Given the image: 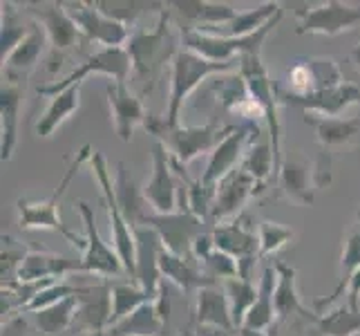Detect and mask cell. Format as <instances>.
<instances>
[{"label":"cell","instance_id":"d6986e66","mask_svg":"<svg viewBox=\"0 0 360 336\" xmlns=\"http://www.w3.org/2000/svg\"><path fill=\"white\" fill-rule=\"evenodd\" d=\"M105 97L110 104V117H112L119 139L123 144H130L132 132L139 126H146L148 117H150L143 108L141 97H136L128 88L126 81H108Z\"/></svg>","mask_w":360,"mask_h":336},{"label":"cell","instance_id":"7402d4cb","mask_svg":"<svg viewBox=\"0 0 360 336\" xmlns=\"http://www.w3.org/2000/svg\"><path fill=\"white\" fill-rule=\"evenodd\" d=\"M168 7L170 16H179L188 23L181 30L204 34L231 23L240 14L226 3H208V0H177V3H168Z\"/></svg>","mask_w":360,"mask_h":336},{"label":"cell","instance_id":"f6af8a7d","mask_svg":"<svg viewBox=\"0 0 360 336\" xmlns=\"http://www.w3.org/2000/svg\"><path fill=\"white\" fill-rule=\"evenodd\" d=\"M27 247L14 240L11 235H3V269H0V276H3V285H14L18 282V269L22 265V260L27 258Z\"/></svg>","mask_w":360,"mask_h":336},{"label":"cell","instance_id":"7dc6e473","mask_svg":"<svg viewBox=\"0 0 360 336\" xmlns=\"http://www.w3.org/2000/svg\"><path fill=\"white\" fill-rule=\"evenodd\" d=\"M27 323L25 318H9L7 323H3V336H27Z\"/></svg>","mask_w":360,"mask_h":336},{"label":"cell","instance_id":"5b68a950","mask_svg":"<svg viewBox=\"0 0 360 336\" xmlns=\"http://www.w3.org/2000/svg\"><path fill=\"white\" fill-rule=\"evenodd\" d=\"M224 72H235V63H215L200 56L193 49L184 47L170 61V94H168V110H166V123L168 126H179L181 110L186 99H188L208 77H219Z\"/></svg>","mask_w":360,"mask_h":336},{"label":"cell","instance_id":"9a60e30c","mask_svg":"<svg viewBox=\"0 0 360 336\" xmlns=\"http://www.w3.org/2000/svg\"><path fill=\"white\" fill-rule=\"evenodd\" d=\"M79 211L83 218L85 238H88V244H85V251L81 256L83 273H96V276L112 278L115 282H117V278H128L126 267H123L119 254L115 251V247H110L101 238V233H98L96 220H94V209L88 202L81 200Z\"/></svg>","mask_w":360,"mask_h":336},{"label":"cell","instance_id":"8fae6325","mask_svg":"<svg viewBox=\"0 0 360 336\" xmlns=\"http://www.w3.org/2000/svg\"><path fill=\"white\" fill-rule=\"evenodd\" d=\"M295 18H297L295 34L338 36L342 32H352L360 27V5L329 0V3L297 9Z\"/></svg>","mask_w":360,"mask_h":336},{"label":"cell","instance_id":"f546056e","mask_svg":"<svg viewBox=\"0 0 360 336\" xmlns=\"http://www.w3.org/2000/svg\"><path fill=\"white\" fill-rule=\"evenodd\" d=\"M112 180H115V195H117V202L123 211V216H126V220L132 224V229L141 227L146 216H150L153 211H148V202L143 197V191L134 184V180L130 178V170L126 168L123 161L117 164Z\"/></svg>","mask_w":360,"mask_h":336},{"label":"cell","instance_id":"f35d334b","mask_svg":"<svg viewBox=\"0 0 360 336\" xmlns=\"http://www.w3.org/2000/svg\"><path fill=\"white\" fill-rule=\"evenodd\" d=\"M316 332L320 336H358L360 334V312L347 303L316 318Z\"/></svg>","mask_w":360,"mask_h":336},{"label":"cell","instance_id":"f1b7e54d","mask_svg":"<svg viewBox=\"0 0 360 336\" xmlns=\"http://www.w3.org/2000/svg\"><path fill=\"white\" fill-rule=\"evenodd\" d=\"M276 285H278V271L276 265H266L262 278H259V287H257V301L251 307V312L246 314L244 325L246 330L253 332H269V328L278 321L276 316V303H273V294H276Z\"/></svg>","mask_w":360,"mask_h":336},{"label":"cell","instance_id":"7bdbcfd3","mask_svg":"<svg viewBox=\"0 0 360 336\" xmlns=\"http://www.w3.org/2000/svg\"><path fill=\"white\" fill-rule=\"evenodd\" d=\"M257 238H259V258H269L293 240V229L266 220L257 227Z\"/></svg>","mask_w":360,"mask_h":336},{"label":"cell","instance_id":"ac0fdd59","mask_svg":"<svg viewBox=\"0 0 360 336\" xmlns=\"http://www.w3.org/2000/svg\"><path fill=\"white\" fill-rule=\"evenodd\" d=\"M259 186L262 184H257L244 168L231 173L215 191L213 211H210V224L217 227V224H229L238 220L246 202L259 191Z\"/></svg>","mask_w":360,"mask_h":336},{"label":"cell","instance_id":"4fadbf2b","mask_svg":"<svg viewBox=\"0 0 360 336\" xmlns=\"http://www.w3.org/2000/svg\"><path fill=\"white\" fill-rule=\"evenodd\" d=\"M143 197L157 216H170L181 211V191L170 166V153L164 144H153V178L143 186Z\"/></svg>","mask_w":360,"mask_h":336},{"label":"cell","instance_id":"ee69618b","mask_svg":"<svg viewBox=\"0 0 360 336\" xmlns=\"http://www.w3.org/2000/svg\"><path fill=\"white\" fill-rule=\"evenodd\" d=\"M197 265L204 269V273L213 282H217V280L226 282L231 278H240V265H238V260L231 258L224 251H219L217 247L206 258H202Z\"/></svg>","mask_w":360,"mask_h":336},{"label":"cell","instance_id":"f5cc1de1","mask_svg":"<svg viewBox=\"0 0 360 336\" xmlns=\"http://www.w3.org/2000/svg\"><path fill=\"white\" fill-rule=\"evenodd\" d=\"M186 336H193V334H186Z\"/></svg>","mask_w":360,"mask_h":336},{"label":"cell","instance_id":"e575fe53","mask_svg":"<svg viewBox=\"0 0 360 336\" xmlns=\"http://www.w3.org/2000/svg\"><path fill=\"white\" fill-rule=\"evenodd\" d=\"M110 301H112V312H110V323L108 330L115 328L117 323H121L123 318H128L130 314H134L136 309L143 307L146 303H153L157 298H153L148 294L141 285L136 282H112L110 285Z\"/></svg>","mask_w":360,"mask_h":336},{"label":"cell","instance_id":"30bf717a","mask_svg":"<svg viewBox=\"0 0 360 336\" xmlns=\"http://www.w3.org/2000/svg\"><path fill=\"white\" fill-rule=\"evenodd\" d=\"M90 74H105L112 81H128V77L132 74V58L128 54L126 47H105L101 52L92 54L85 63H81L79 68H74L72 74L63 81H56L52 85H41L39 92L41 97H56L58 92L68 90L70 85H81L83 79H88Z\"/></svg>","mask_w":360,"mask_h":336},{"label":"cell","instance_id":"816d5d0a","mask_svg":"<svg viewBox=\"0 0 360 336\" xmlns=\"http://www.w3.org/2000/svg\"><path fill=\"white\" fill-rule=\"evenodd\" d=\"M65 336H94V334H88V332H72V334H65Z\"/></svg>","mask_w":360,"mask_h":336},{"label":"cell","instance_id":"836d02e7","mask_svg":"<svg viewBox=\"0 0 360 336\" xmlns=\"http://www.w3.org/2000/svg\"><path fill=\"white\" fill-rule=\"evenodd\" d=\"M166 316L161 314L159 303H146L143 307L136 309L134 314L117 323L115 328L103 332V336H159L164 330Z\"/></svg>","mask_w":360,"mask_h":336},{"label":"cell","instance_id":"7a4b0ae2","mask_svg":"<svg viewBox=\"0 0 360 336\" xmlns=\"http://www.w3.org/2000/svg\"><path fill=\"white\" fill-rule=\"evenodd\" d=\"M148 132H150L159 144L166 146V151L170 153V157L179 161V164L188 166L193 159H197L200 155H210L215 148L226 139V137L238 128V126H219V123L213 119L204 123V126H168L164 117H148L146 126Z\"/></svg>","mask_w":360,"mask_h":336},{"label":"cell","instance_id":"9c48e42d","mask_svg":"<svg viewBox=\"0 0 360 336\" xmlns=\"http://www.w3.org/2000/svg\"><path fill=\"white\" fill-rule=\"evenodd\" d=\"M345 83L342 70L336 58L318 56V58H295L287 72V88L280 90L282 97H311L325 90L338 88Z\"/></svg>","mask_w":360,"mask_h":336},{"label":"cell","instance_id":"5bb4252c","mask_svg":"<svg viewBox=\"0 0 360 336\" xmlns=\"http://www.w3.org/2000/svg\"><path fill=\"white\" fill-rule=\"evenodd\" d=\"M70 18L79 27L85 41L105 47H126L130 41V25L105 16L96 3H63Z\"/></svg>","mask_w":360,"mask_h":336},{"label":"cell","instance_id":"2e32d148","mask_svg":"<svg viewBox=\"0 0 360 336\" xmlns=\"http://www.w3.org/2000/svg\"><path fill=\"white\" fill-rule=\"evenodd\" d=\"M141 227L155 229L161 235V240H164V247L168 251L181 258H193V242L200 238L202 233H206V222L193 216L191 211H177V213H170V216L150 213V216H146Z\"/></svg>","mask_w":360,"mask_h":336},{"label":"cell","instance_id":"ab89813d","mask_svg":"<svg viewBox=\"0 0 360 336\" xmlns=\"http://www.w3.org/2000/svg\"><path fill=\"white\" fill-rule=\"evenodd\" d=\"M221 285H224V292L229 296L233 325H235V330H240L244 325L246 314L251 312V307L257 301V290L251 280H244V278H231Z\"/></svg>","mask_w":360,"mask_h":336},{"label":"cell","instance_id":"ffe728a7","mask_svg":"<svg viewBox=\"0 0 360 336\" xmlns=\"http://www.w3.org/2000/svg\"><path fill=\"white\" fill-rule=\"evenodd\" d=\"M134 242H136V278L134 282L159 298L161 294V271L159 258L164 254V240L150 227H134Z\"/></svg>","mask_w":360,"mask_h":336},{"label":"cell","instance_id":"83f0119b","mask_svg":"<svg viewBox=\"0 0 360 336\" xmlns=\"http://www.w3.org/2000/svg\"><path fill=\"white\" fill-rule=\"evenodd\" d=\"M159 271H161V278L177 285V287L186 294H191V292L197 294L202 287L217 285L206 276L200 265L193 263V258L175 256V254H170L168 249H164V254L159 258Z\"/></svg>","mask_w":360,"mask_h":336},{"label":"cell","instance_id":"d590c367","mask_svg":"<svg viewBox=\"0 0 360 336\" xmlns=\"http://www.w3.org/2000/svg\"><path fill=\"white\" fill-rule=\"evenodd\" d=\"M360 267V209L356 211V220L349 224V229L345 233V242H342V256H340V282L338 287L333 290L329 298H320L316 301V307H329L336 298L345 292L347 280L352 278V273Z\"/></svg>","mask_w":360,"mask_h":336},{"label":"cell","instance_id":"603a6c76","mask_svg":"<svg viewBox=\"0 0 360 336\" xmlns=\"http://www.w3.org/2000/svg\"><path fill=\"white\" fill-rule=\"evenodd\" d=\"M280 97V104L291 101L293 106L304 108L309 115L320 117H342V112L352 106H360V85L356 83H342L338 88L325 90L311 97Z\"/></svg>","mask_w":360,"mask_h":336},{"label":"cell","instance_id":"1f68e13d","mask_svg":"<svg viewBox=\"0 0 360 336\" xmlns=\"http://www.w3.org/2000/svg\"><path fill=\"white\" fill-rule=\"evenodd\" d=\"M79 106H81V85H70L68 90L52 97V101H49L47 110L43 112V117L36 123L39 137H43V139L52 137L58 130V126H63L74 112L79 110Z\"/></svg>","mask_w":360,"mask_h":336},{"label":"cell","instance_id":"4dcf8cb0","mask_svg":"<svg viewBox=\"0 0 360 336\" xmlns=\"http://www.w3.org/2000/svg\"><path fill=\"white\" fill-rule=\"evenodd\" d=\"M278 271V285H276V294H273V303H276V316L278 321L289 318L291 314H302L307 318H314L316 316L304 309V305L300 303V296H297V271L293 267H289L287 263H273Z\"/></svg>","mask_w":360,"mask_h":336},{"label":"cell","instance_id":"8992f818","mask_svg":"<svg viewBox=\"0 0 360 336\" xmlns=\"http://www.w3.org/2000/svg\"><path fill=\"white\" fill-rule=\"evenodd\" d=\"M280 20L282 11L276 18H271L262 30L248 34L244 39H221V36L204 32L181 30V45L208 61H215V63H235V58L240 61L244 56H262V45L266 43L269 34L280 25Z\"/></svg>","mask_w":360,"mask_h":336},{"label":"cell","instance_id":"d4e9b609","mask_svg":"<svg viewBox=\"0 0 360 336\" xmlns=\"http://www.w3.org/2000/svg\"><path fill=\"white\" fill-rule=\"evenodd\" d=\"M47 43H49V39H47L45 30L41 27L39 23H34L32 32L27 34V39H25L3 63L5 79H9V81H22L36 66H39V61H41V56L45 52Z\"/></svg>","mask_w":360,"mask_h":336},{"label":"cell","instance_id":"681fc988","mask_svg":"<svg viewBox=\"0 0 360 336\" xmlns=\"http://www.w3.org/2000/svg\"><path fill=\"white\" fill-rule=\"evenodd\" d=\"M347 61L352 63V68L356 70V72H360V43L352 49L349 52V56H347Z\"/></svg>","mask_w":360,"mask_h":336},{"label":"cell","instance_id":"c3c4849f","mask_svg":"<svg viewBox=\"0 0 360 336\" xmlns=\"http://www.w3.org/2000/svg\"><path fill=\"white\" fill-rule=\"evenodd\" d=\"M193 336H238L235 332L221 330V328H210V325H195Z\"/></svg>","mask_w":360,"mask_h":336},{"label":"cell","instance_id":"74e56055","mask_svg":"<svg viewBox=\"0 0 360 336\" xmlns=\"http://www.w3.org/2000/svg\"><path fill=\"white\" fill-rule=\"evenodd\" d=\"M32 23L22 18L20 9H16L14 3H3V27H0V58L3 63L9 58V54L27 39L32 32Z\"/></svg>","mask_w":360,"mask_h":336},{"label":"cell","instance_id":"6da1fadb","mask_svg":"<svg viewBox=\"0 0 360 336\" xmlns=\"http://www.w3.org/2000/svg\"><path fill=\"white\" fill-rule=\"evenodd\" d=\"M94 155L92 146L85 144L81 151L74 157V161L68 166L63 180L60 184L54 189V193L45 197V200H32V197H20L16 202V211H18V227L25 229V231H32V229H41V231H54V233H60L63 238L74 244L81 251H85V244H88V238L85 235H79L77 231H72L68 224L60 220V213H58V206H60V200L65 197L68 193V186L72 184V180L79 175V170L83 168L85 161H90Z\"/></svg>","mask_w":360,"mask_h":336},{"label":"cell","instance_id":"4316f807","mask_svg":"<svg viewBox=\"0 0 360 336\" xmlns=\"http://www.w3.org/2000/svg\"><path fill=\"white\" fill-rule=\"evenodd\" d=\"M304 123L316 130L318 142L325 148H340V146H360V117L345 119V117H320V115H304Z\"/></svg>","mask_w":360,"mask_h":336},{"label":"cell","instance_id":"e0dca14e","mask_svg":"<svg viewBox=\"0 0 360 336\" xmlns=\"http://www.w3.org/2000/svg\"><path fill=\"white\" fill-rule=\"evenodd\" d=\"M213 240L219 251H224L231 258L238 260L240 278L251 280V271L257 265V258H259V238L255 229H248L238 218L235 222L213 227Z\"/></svg>","mask_w":360,"mask_h":336},{"label":"cell","instance_id":"3957f363","mask_svg":"<svg viewBox=\"0 0 360 336\" xmlns=\"http://www.w3.org/2000/svg\"><path fill=\"white\" fill-rule=\"evenodd\" d=\"M276 182L282 197L300 206H314V193L331 184V157L320 153L309 159L302 151H289L282 157Z\"/></svg>","mask_w":360,"mask_h":336},{"label":"cell","instance_id":"277c9868","mask_svg":"<svg viewBox=\"0 0 360 336\" xmlns=\"http://www.w3.org/2000/svg\"><path fill=\"white\" fill-rule=\"evenodd\" d=\"M126 49L132 58V74L139 81H150V90H153V83L159 77L161 68L166 66V61H172L181 49L175 30H172L170 11L168 9L161 11L159 23L153 32H134Z\"/></svg>","mask_w":360,"mask_h":336},{"label":"cell","instance_id":"44dd1931","mask_svg":"<svg viewBox=\"0 0 360 336\" xmlns=\"http://www.w3.org/2000/svg\"><path fill=\"white\" fill-rule=\"evenodd\" d=\"M70 273H83L81 258L58 256L45 249H32L18 269V282H56Z\"/></svg>","mask_w":360,"mask_h":336},{"label":"cell","instance_id":"ba28073f","mask_svg":"<svg viewBox=\"0 0 360 336\" xmlns=\"http://www.w3.org/2000/svg\"><path fill=\"white\" fill-rule=\"evenodd\" d=\"M255 132H257L255 123L244 121L242 126L235 128L226 139L221 142L213 153H210L208 164H206L202 178H200V184L208 195H213V200H215L217 186L224 182L231 173L242 168L248 148L253 146V137H257Z\"/></svg>","mask_w":360,"mask_h":336},{"label":"cell","instance_id":"cb8c5ba5","mask_svg":"<svg viewBox=\"0 0 360 336\" xmlns=\"http://www.w3.org/2000/svg\"><path fill=\"white\" fill-rule=\"evenodd\" d=\"M22 97L25 88L20 85V81H3V88H0V132H3L0 153H3V161H9L16 151Z\"/></svg>","mask_w":360,"mask_h":336},{"label":"cell","instance_id":"484cf974","mask_svg":"<svg viewBox=\"0 0 360 336\" xmlns=\"http://www.w3.org/2000/svg\"><path fill=\"white\" fill-rule=\"evenodd\" d=\"M195 323L197 325H210L221 328L229 332H238L231 318V305L229 296L224 292V285H208L195 294Z\"/></svg>","mask_w":360,"mask_h":336},{"label":"cell","instance_id":"60d3db41","mask_svg":"<svg viewBox=\"0 0 360 336\" xmlns=\"http://www.w3.org/2000/svg\"><path fill=\"white\" fill-rule=\"evenodd\" d=\"M90 287H77V285H70L68 280H56V282H49L47 287H43L39 294L32 298V303L22 309V314H36V312H43V309L52 307L65 298L72 296H83Z\"/></svg>","mask_w":360,"mask_h":336},{"label":"cell","instance_id":"52a82bcc","mask_svg":"<svg viewBox=\"0 0 360 336\" xmlns=\"http://www.w3.org/2000/svg\"><path fill=\"white\" fill-rule=\"evenodd\" d=\"M90 166L92 173L101 186V193H103V204L108 211V220H110V235H112V247L115 251L119 254L123 267H126V276L134 282L136 278V242H134V229L132 224L126 220L123 211L117 202V195H115V180H112V173L108 170V161L101 153L92 155L90 159Z\"/></svg>","mask_w":360,"mask_h":336},{"label":"cell","instance_id":"f907efd6","mask_svg":"<svg viewBox=\"0 0 360 336\" xmlns=\"http://www.w3.org/2000/svg\"><path fill=\"white\" fill-rule=\"evenodd\" d=\"M235 334L238 336H269L266 332H253V330H246V328H240Z\"/></svg>","mask_w":360,"mask_h":336},{"label":"cell","instance_id":"b9f144b4","mask_svg":"<svg viewBox=\"0 0 360 336\" xmlns=\"http://www.w3.org/2000/svg\"><path fill=\"white\" fill-rule=\"evenodd\" d=\"M242 168L251 175L257 184H264L271 173L273 178H276V157H273V151H271V144L269 142H262V144H253L248 148L246 153V159Z\"/></svg>","mask_w":360,"mask_h":336},{"label":"cell","instance_id":"bcb514c9","mask_svg":"<svg viewBox=\"0 0 360 336\" xmlns=\"http://www.w3.org/2000/svg\"><path fill=\"white\" fill-rule=\"evenodd\" d=\"M347 305L356 312H360V267L352 273V278L347 280Z\"/></svg>","mask_w":360,"mask_h":336},{"label":"cell","instance_id":"d6a6232c","mask_svg":"<svg viewBox=\"0 0 360 336\" xmlns=\"http://www.w3.org/2000/svg\"><path fill=\"white\" fill-rule=\"evenodd\" d=\"M280 11H282L280 3H264V5L251 9V11H242V14H238L231 23L210 30L206 34L221 36V39H244V36L262 30L271 18H276L280 14Z\"/></svg>","mask_w":360,"mask_h":336},{"label":"cell","instance_id":"8d00e7d4","mask_svg":"<svg viewBox=\"0 0 360 336\" xmlns=\"http://www.w3.org/2000/svg\"><path fill=\"white\" fill-rule=\"evenodd\" d=\"M79 298L81 296L65 298V301L43 309V312L32 314L36 328H39L45 336H65V332H70L74 325V318H77Z\"/></svg>","mask_w":360,"mask_h":336},{"label":"cell","instance_id":"7c38bea8","mask_svg":"<svg viewBox=\"0 0 360 336\" xmlns=\"http://www.w3.org/2000/svg\"><path fill=\"white\" fill-rule=\"evenodd\" d=\"M25 14L45 30L49 47H52V66H49V72H56L58 68L56 61L63 58V54L79 43L81 39L79 27L70 18L63 3H32L25 5Z\"/></svg>","mask_w":360,"mask_h":336}]
</instances>
